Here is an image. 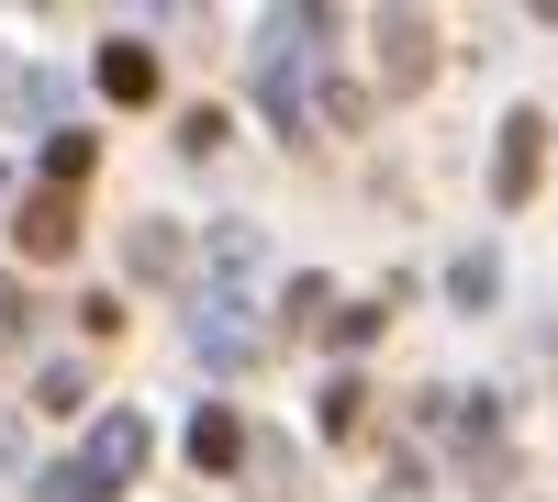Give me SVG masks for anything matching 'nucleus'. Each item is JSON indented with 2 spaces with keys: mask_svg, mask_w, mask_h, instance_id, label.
Masks as SVG:
<instances>
[{
  "mask_svg": "<svg viewBox=\"0 0 558 502\" xmlns=\"http://www.w3.org/2000/svg\"><path fill=\"white\" fill-rule=\"evenodd\" d=\"M191 357H202V369H257L268 335L246 325V302H235V291H202V302H191Z\"/></svg>",
  "mask_w": 558,
  "mask_h": 502,
  "instance_id": "obj_1",
  "label": "nucleus"
},
{
  "mask_svg": "<svg viewBox=\"0 0 558 502\" xmlns=\"http://www.w3.org/2000/svg\"><path fill=\"white\" fill-rule=\"evenodd\" d=\"M257 101H268V123H279V134L324 123V78H313V57H279V45H268V68H257Z\"/></svg>",
  "mask_w": 558,
  "mask_h": 502,
  "instance_id": "obj_2",
  "label": "nucleus"
},
{
  "mask_svg": "<svg viewBox=\"0 0 558 502\" xmlns=\"http://www.w3.org/2000/svg\"><path fill=\"white\" fill-rule=\"evenodd\" d=\"M536 168H547V112H514V123H502V157H492V201L502 212L536 201Z\"/></svg>",
  "mask_w": 558,
  "mask_h": 502,
  "instance_id": "obj_3",
  "label": "nucleus"
},
{
  "mask_svg": "<svg viewBox=\"0 0 558 502\" xmlns=\"http://www.w3.org/2000/svg\"><path fill=\"white\" fill-rule=\"evenodd\" d=\"M380 78H391V101L436 78V23L425 12H380Z\"/></svg>",
  "mask_w": 558,
  "mask_h": 502,
  "instance_id": "obj_4",
  "label": "nucleus"
},
{
  "mask_svg": "<svg viewBox=\"0 0 558 502\" xmlns=\"http://www.w3.org/2000/svg\"><path fill=\"white\" fill-rule=\"evenodd\" d=\"M146 446H157V436H146V414H101V425H89V458H78V469L112 491V480L146 469Z\"/></svg>",
  "mask_w": 558,
  "mask_h": 502,
  "instance_id": "obj_5",
  "label": "nucleus"
},
{
  "mask_svg": "<svg viewBox=\"0 0 558 502\" xmlns=\"http://www.w3.org/2000/svg\"><path fill=\"white\" fill-rule=\"evenodd\" d=\"M12 235H23L34 268H57V257L78 246V201H68V191H23V223H12Z\"/></svg>",
  "mask_w": 558,
  "mask_h": 502,
  "instance_id": "obj_6",
  "label": "nucleus"
},
{
  "mask_svg": "<svg viewBox=\"0 0 558 502\" xmlns=\"http://www.w3.org/2000/svg\"><path fill=\"white\" fill-rule=\"evenodd\" d=\"M179 257H191V246H179V223H134V235H123V268H134V280H179Z\"/></svg>",
  "mask_w": 558,
  "mask_h": 502,
  "instance_id": "obj_7",
  "label": "nucleus"
},
{
  "mask_svg": "<svg viewBox=\"0 0 558 502\" xmlns=\"http://www.w3.org/2000/svg\"><path fill=\"white\" fill-rule=\"evenodd\" d=\"M101 89H112V101H157V57H146V45H101Z\"/></svg>",
  "mask_w": 558,
  "mask_h": 502,
  "instance_id": "obj_8",
  "label": "nucleus"
},
{
  "mask_svg": "<svg viewBox=\"0 0 558 502\" xmlns=\"http://www.w3.org/2000/svg\"><path fill=\"white\" fill-rule=\"evenodd\" d=\"M246 458V425L223 414V402H202V425H191V469H235Z\"/></svg>",
  "mask_w": 558,
  "mask_h": 502,
  "instance_id": "obj_9",
  "label": "nucleus"
},
{
  "mask_svg": "<svg viewBox=\"0 0 558 502\" xmlns=\"http://www.w3.org/2000/svg\"><path fill=\"white\" fill-rule=\"evenodd\" d=\"M447 291H458V302H470V313H481V302L502 291V268H492V246H481V257H458V268H447Z\"/></svg>",
  "mask_w": 558,
  "mask_h": 502,
  "instance_id": "obj_10",
  "label": "nucleus"
},
{
  "mask_svg": "<svg viewBox=\"0 0 558 502\" xmlns=\"http://www.w3.org/2000/svg\"><path fill=\"white\" fill-rule=\"evenodd\" d=\"M368 425V391L357 380H324V436H357Z\"/></svg>",
  "mask_w": 558,
  "mask_h": 502,
  "instance_id": "obj_11",
  "label": "nucleus"
},
{
  "mask_svg": "<svg viewBox=\"0 0 558 502\" xmlns=\"http://www.w3.org/2000/svg\"><path fill=\"white\" fill-rule=\"evenodd\" d=\"M34 502H112V491H101V480H89V469L68 458V469H45V480H34Z\"/></svg>",
  "mask_w": 558,
  "mask_h": 502,
  "instance_id": "obj_12",
  "label": "nucleus"
},
{
  "mask_svg": "<svg viewBox=\"0 0 558 502\" xmlns=\"http://www.w3.org/2000/svg\"><path fill=\"white\" fill-rule=\"evenodd\" d=\"M45 179H57V191H68V179H89V134H57V146H45Z\"/></svg>",
  "mask_w": 558,
  "mask_h": 502,
  "instance_id": "obj_13",
  "label": "nucleus"
},
{
  "mask_svg": "<svg viewBox=\"0 0 558 502\" xmlns=\"http://www.w3.org/2000/svg\"><path fill=\"white\" fill-rule=\"evenodd\" d=\"M324 302H336V291H324V280H313V268H302V280H291V291H279V313H291V325H313V313H324Z\"/></svg>",
  "mask_w": 558,
  "mask_h": 502,
  "instance_id": "obj_14",
  "label": "nucleus"
},
{
  "mask_svg": "<svg viewBox=\"0 0 558 502\" xmlns=\"http://www.w3.org/2000/svg\"><path fill=\"white\" fill-rule=\"evenodd\" d=\"M12 335H23V280L0 268V346H12Z\"/></svg>",
  "mask_w": 558,
  "mask_h": 502,
  "instance_id": "obj_15",
  "label": "nucleus"
},
{
  "mask_svg": "<svg viewBox=\"0 0 558 502\" xmlns=\"http://www.w3.org/2000/svg\"><path fill=\"white\" fill-rule=\"evenodd\" d=\"M23 458V414H12V402H0V469H12Z\"/></svg>",
  "mask_w": 558,
  "mask_h": 502,
  "instance_id": "obj_16",
  "label": "nucleus"
}]
</instances>
